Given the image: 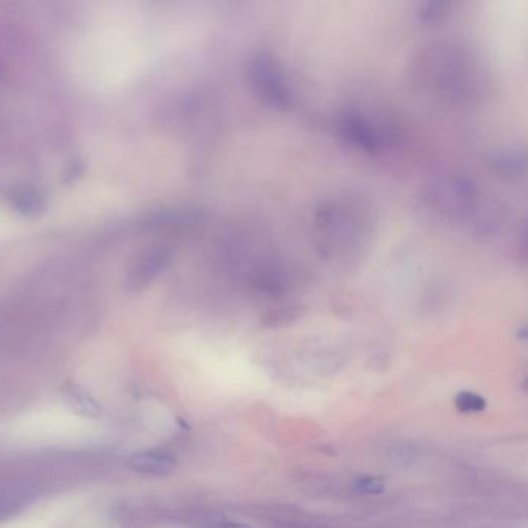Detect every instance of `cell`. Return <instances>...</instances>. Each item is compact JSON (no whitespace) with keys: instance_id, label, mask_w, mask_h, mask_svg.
Returning a JSON list of instances; mask_svg holds the SVG:
<instances>
[{"instance_id":"2","label":"cell","mask_w":528,"mask_h":528,"mask_svg":"<svg viewBox=\"0 0 528 528\" xmlns=\"http://www.w3.org/2000/svg\"><path fill=\"white\" fill-rule=\"evenodd\" d=\"M67 397H68V402L76 408V411L84 413V415L98 417L101 413V408L98 406V403L95 402V400L88 395V393L76 389V387L67 391Z\"/></svg>"},{"instance_id":"4","label":"cell","mask_w":528,"mask_h":528,"mask_svg":"<svg viewBox=\"0 0 528 528\" xmlns=\"http://www.w3.org/2000/svg\"><path fill=\"white\" fill-rule=\"evenodd\" d=\"M353 491L364 496H375L384 491V482L373 476H364L360 477L353 482Z\"/></svg>"},{"instance_id":"1","label":"cell","mask_w":528,"mask_h":528,"mask_svg":"<svg viewBox=\"0 0 528 528\" xmlns=\"http://www.w3.org/2000/svg\"><path fill=\"white\" fill-rule=\"evenodd\" d=\"M127 467L133 473L141 476H168L177 468L175 457L160 451H144V453L133 454L127 460Z\"/></svg>"},{"instance_id":"3","label":"cell","mask_w":528,"mask_h":528,"mask_svg":"<svg viewBox=\"0 0 528 528\" xmlns=\"http://www.w3.org/2000/svg\"><path fill=\"white\" fill-rule=\"evenodd\" d=\"M456 406L460 412L473 413V412H480L485 409L487 402L480 395H477V393L462 392L456 398Z\"/></svg>"},{"instance_id":"5","label":"cell","mask_w":528,"mask_h":528,"mask_svg":"<svg viewBox=\"0 0 528 528\" xmlns=\"http://www.w3.org/2000/svg\"><path fill=\"white\" fill-rule=\"evenodd\" d=\"M209 528H250V525L242 524V522H234V520H225V522L214 524Z\"/></svg>"}]
</instances>
